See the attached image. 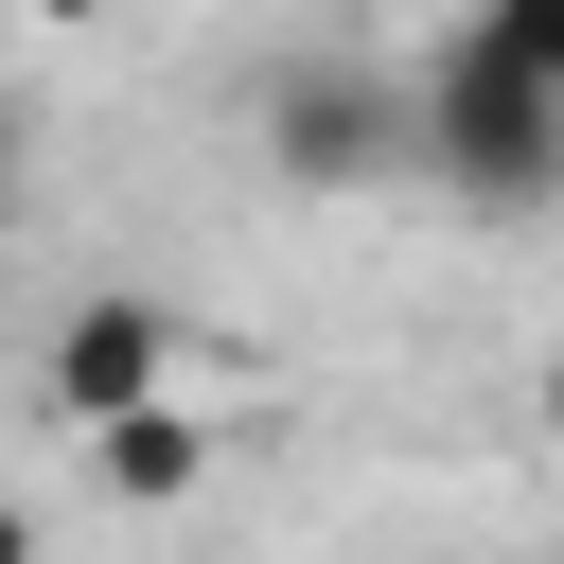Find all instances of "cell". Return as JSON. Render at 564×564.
<instances>
[{
  "instance_id": "2",
  "label": "cell",
  "mask_w": 564,
  "mask_h": 564,
  "mask_svg": "<svg viewBox=\"0 0 564 564\" xmlns=\"http://www.w3.org/2000/svg\"><path fill=\"white\" fill-rule=\"evenodd\" d=\"M247 141L282 194H370V176H423V70H370V53H282L247 88Z\"/></svg>"
},
{
  "instance_id": "5",
  "label": "cell",
  "mask_w": 564,
  "mask_h": 564,
  "mask_svg": "<svg viewBox=\"0 0 564 564\" xmlns=\"http://www.w3.org/2000/svg\"><path fill=\"white\" fill-rule=\"evenodd\" d=\"M476 35H494V53H529V70H564V0H476Z\"/></svg>"
},
{
  "instance_id": "3",
  "label": "cell",
  "mask_w": 564,
  "mask_h": 564,
  "mask_svg": "<svg viewBox=\"0 0 564 564\" xmlns=\"http://www.w3.org/2000/svg\"><path fill=\"white\" fill-rule=\"evenodd\" d=\"M141 405H176V300H159V282H70L53 335H35V423L106 441V423H141Z\"/></svg>"
},
{
  "instance_id": "4",
  "label": "cell",
  "mask_w": 564,
  "mask_h": 564,
  "mask_svg": "<svg viewBox=\"0 0 564 564\" xmlns=\"http://www.w3.org/2000/svg\"><path fill=\"white\" fill-rule=\"evenodd\" d=\"M88 476H106V511H194L212 423H194V405H141V423H106V441H88Z\"/></svg>"
},
{
  "instance_id": "6",
  "label": "cell",
  "mask_w": 564,
  "mask_h": 564,
  "mask_svg": "<svg viewBox=\"0 0 564 564\" xmlns=\"http://www.w3.org/2000/svg\"><path fill=\"white\" fill-rule=\"evenodd\" d=\"M529 405H546V423H564V335H546V370H529Z\"/></svg>"
},
{
  "instance_id": "1",
  "label": "cell",
  "mask_w": 564,
  "mask_h": 564,
  "mask_svg": "<svg viewBox=\"0 0 564 564\" xmlns=\"http://www.w3.org/2000/svg\"><path fill=\"white\" fill-rule=\"evenodd\" d=\"M423 194H458L476 229H529L564 212V70L494 53L476 18L423 53Z\"/></svg>"
},
{
  "instance_id": "7",
  "label": "cell",
  "mask_w": 564,
  "mask_h": 564,
  "mask_svg": "<svg viewBox=\"0 0 564 564\" xmlns=\"http://www.w3.org/2000/svg\"><path fill=\"white\" fill-rule=\"evenodd\" d=\"M35 18H106V0H35Z\"/></svg>"
}]
</instances>
